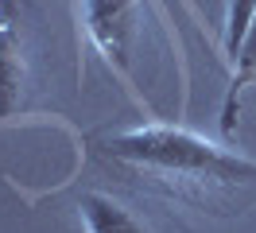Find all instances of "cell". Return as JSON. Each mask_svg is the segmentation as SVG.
Segmentation results:
<instances>
[{
    "label": "cell",
    "instance_id": "cell-1",
    "mask_svg": "<svg viewBox=\"0 0 256 233\" xmlns=\"http://www.w3.org/2000/svg\"><path fill=\"white\" fill-rule=\"evenodd\" d=\"M97 152L120 167L144 175L178 198L225 206L244 190H256V159L225 152L198 132L175 124H144L97 140Z\"/></svg>",
    "mask_w": 256,
    "mask_h": 233
},
{
    "label": "cell",
    "instance_id": "cell-4",
    "mask_svg": "<svg viewBox=\"0 0 256 233\" xmlns=\"http://www.w3.org/2000/svg\"><path fill=\"white\" fill-rule=\"evenodd\" d=\"M78 214L86 233H156L152 221H144L128 202L109 190H86L78 198Z\"/></svg>",
    "mask_w": 256,
    "mask_h": 233
},
{
    "label": "cell",
    "instance_id": "cell-6",
    "mask_svg": "<svg viewBox=\"0 0 256 233\" xmlns=\"http://www.w3.org/2000/svg\"><path fill=\"white\" fill-rule=\"evenodd\" d=\"M256 24V0H229V12H225V31H222V47L229 59H237L240 43L248 28Z\"/></svg>",
    "mask_w": 256,
    "mask_h": 233
},
{
    "label": "cell",
    "instance_id": "cell-5",
    "mask_svg": "<svg viewBox=\"0 0 256 233\" xmlns=\"http://www.w3.org/2000/svg\"><path fill=\"white\" fill-rule=\"evenodd\" d=\"M233 62H237V66H233V78H229V90H225V101H222V136L225 140L237 132L240 97H244V90L256 82V24L248 28V35H244V43H240Z\"/></svg>",
    "mask_w": 256,
    "mask_h": 233
},
{
    "label": "cell",
    "instance_id": "cell-3",
    "mask_svg": "<svg viewBox=\"0 0 256 233\" xmlns=\"http://www.w3.org/2000/svg\"><path fill=\"white\" fill-rule=\"evenodd\" d=\"M28 93V39L16 0H0V121L16 117Z\"/></svg>",
    "mask_w": 256,
    "mask_h": 233
},
{
    "label": "cell",
    "instance_id": "cell-2",
    "mask_svg": "<svg viewBox=\"0 0 256 233\" xmlns=\"http://www.w3.org/2000/svg\"><path fill=\"white\" fill-rule=\"evenodd\" d=\"M82 24L97 55L112 70L128 74L136 39V0H82Z\"/></svg>",
    "mask_w": 256,
    "mask_h": 233
}]
</instances>
